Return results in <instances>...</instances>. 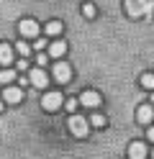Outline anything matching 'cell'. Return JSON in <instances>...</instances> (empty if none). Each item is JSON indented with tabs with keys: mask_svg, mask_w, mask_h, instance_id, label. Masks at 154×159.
Here are the masks:
<instances>
[{
	"mask_svg": "<svg viewBox=\"0 0 154 159\" xmlns=\"http://www.w3.org/2000/svg\"><path fill=\"white\" fill-rule=\"evenodd\" d=\"M77 105H80V100H75V98H69V100H67L64 105H62V108H67L69 113H75V108H77Z\"/></svg>",
	"mask_w": 154,
	"mask_h": 159,
	"instance_id": "d6986e66",
	"label": "cell"
},
{
	"mask_svg": "<svg viewBox=\"0 0 154 159\" xmlns=\"http://www.w3.org/2000/svg\"><path fill=\"white\" fill-rule=\"evenodd\" d=\"M141 87H147V90H154V75H141Z\"/></svg>",
	"mask_w": 154,
	"mask_h": 159,
	"instance_id": "2e32d148",
	"label": "cell"
},
{
	"mask_svg": "<svg viewBox=\"0 0 154 159\" xmlns=\"http://www.w3.org/2000/svg\"><path fill=\"white\" fill-rule=\"evenodd\" d=\"M87 123H90V126H95V128H105V116H100V113H92Z\"/></svg>",
	"mask_w": 154,
	"mask_h": 159,
	"instance_id": "5bb4252c",
	"label": "cell"
},
{
	"mask_svg": "<svg viewBox=\"0 0 154 159\" xmlns=\"http://www.w3.org/2000/svg\"><path fill=\"white\" fill-rule=\"evenodd\" d=\"M16 77H18L16 69H10V67L0 69V85H10V82H16Z\"/></svg>",
	"mask_w": 154,
	"mask_h": 159,
	"instance_id": "4fadbf2b",
	"label": "cell"
},
{
	"mask_svg": "<svg viewBox=\"0 0 154 159\" xmlns=\"http://www.w3.org/2000/svg\"><path fill=\"white\" fill-rule=\"evenodd\" d=\"M67 126H69V134H72V136H77V139H85V136H87V131H90V123H87L82 116H75V113L69 116Z\"/></svg>",
	"mask_w": 154,
	"mask_h": 159,
	"instance_id": "7a4b0ae2",
	"label": "cell"
},
{
	"mask_svg": "<svg viewBox=\"0 0 154 159\" xmlns=\"http://www.w3.org/2000/svg\"><path fill=\"white\" fill-rule=\"evenodd\" d=\"M36 64H39V67H46V64H49V54H39V57H36Z\"/></svg>",
	"mask_w": 154,
	"mask_h": 159,
	"instance_id": "7402d4cb",
	"label": "cell"
},
{
	"mask_svg": "<svg viewBox=\"0 0 154 159\" xmlns=\"http://www.w3.org/2000/svg\"><path fill=\"white\" fill-rule=\"evenodd\" d=\"M16 67H18V72H26V69H28V59H26V57H21L18 62H16Z\"/></svg>",
	"mask_w": 154,
	"mask_h": 159,
	"instance_id": "ffe728a7",
	"label": "cell"
},
{
	"mask_svg": "<svg viewBox=\"0 0 154 159\" xmlns=\"http://www.w3.org/2000/svg\"><path fill=\"white\" fill-rule=\"evenodd\" d=\"M16 52H18L21 57H28V54H31V46H28L26 41H18V44H16Z\"/></svg>",
	"mask_w": 154,
	"mask_h": 159,
	"instance_id": "ac0fdd59",
	"label": "cell"
},
{
	"mask_svg": "<svg viewBox=\"0 0 154 159\" xmlns=\"http://www.w3.org/2000/svg\"><path fill=\"white\" fill-rule=\"evenodd\" d=\"M3 108H5V103H3V98H0V113H3Z\"/></svg>",
	"mask_w": 154,
	"mask_h": 159,
	"instance_id": "cb8c5ba5",
	"label": "cell"
},
{
	"mask_svg": "<svg viewBox=\"0 0 154 159\" xmlns=\"http://www.w3.org/2000/svg\"><path fill=\"white\" fill-rule=\"evenodd\" d=\"M62 105H64V98H62V93H46L44 98H41V108H44L46 113H57L62 111Z\"/></svg>",
	"mask_w": 154,
	"mask_h": 159,
	"instance_id": "3957f363",
	"label": "cell"
},
{
	"mask_svg": "<svg viewBox=\"0 0 154 159\" xmlns=\"http://www.w3.org/2000/svg\"><path fill=\"white\" fill-rule=\"evenodd\" d=\"M69 77H72L69 64H64V62L54 64V80H59V82H69Z\"/></svg>",
	"mask_w": 154,
	"mask_h": 159,
	"instance_id": "30bf717a",
	"label": "cell"
},
{
	"mask_svg": "<svg viewBox=\"0 0 154 159\" xmlns=\"http://www.w3.org/2000/svg\"><path fill=\"white\" fill-rule=\"evenodd\" d=\"M59 34H62V23H59V21L46 23V36H59Z\"/></svg>",
	"mask_w": 154,
	"mask_h": 159,
	"instance_id": "9a60e30c",
	"label": "cell"
},
{
	"mask_svg": "<svg viewBox=\"0 0 154 159\" xmlns=\"http://www.w3.org/2000/svg\"><path fill=\"white\" fill-rule=\"evenodd\" d=\"M136 118H139V123H149L152 118H154V111H152V105H141L139 111H136Z\"/></svg>",
	"mask_w": 154,
	"mask_h": 159,
	"instance_id": "7c38bea8",
	"label": "cell"
},
{
	"mask_svg": "<svg viewBox=\"0 0 154 159\" xmlns=\"http://www.w3.org/2000/svg\"><path fill=\"white\" fill-rule=\"evenodd\" d=\"M152 103H154V90H152Z\"/></svg>",
	"mask_w": 154,
	"mask_h": 159,
	"instance_id": "d4e9b609",
	"label": "cell"
},
{
	"mask_svg": "<svg viewBox=\"0 0 154 159\" xmlns=\"http://www.w3.org/2000/svg\"><path fill=\"white\" fill-rule=\"evenodd\" d=\"M95 5H92V3H85V5H82V16H85V18H95Z\"/></svg>",
	"mask_w": 154,
	"mask_h": 159,
	"instance_id": "e0dca14e",
	"label": "cell"
},
{
	"mask_svg": "<svg viewBox=\"0 0 154 159\" xmlns=\"http://www.w3.org/2000/svg\"><path fill=\"white\" fill-rule=\"evenodd\" d=\"M123 3H126V13L131 18H139L144 13H152V8H154L152 0H123Z\"/></svg>",
	"mask_w": 154,
	"mask_h": 159,
	"instance_id": "6da1fadb",
	"label": "cell"
},
{
	"mask_svg": "<svg viewBox=\"0 0 154 159\" xmlns=\"http://www.w3.org/2000/svg\"><path fill=\"white\" fill-rule=\"evenodd\" d=\"M67 54V44L62 41V39H54V41L49 44V57L51 59H59V57H64Z\"/></svg>",
	"mask_w": 154,
	"mask_h": 159,
	"instance_id": "9c48e42d",
	"label": "cell"
},
{
	"mask_svg": "<svg viewBox=\"0 0 154 159\" xmlns=\"http://www.w3.org/2000/svg\"><path fill=\"white\" fill-rule=\"evenodd\" d=\"M49 41H46V39H34V49H36V52H41V49H44Z\"/></svg>",
	"mask_w": 154,
	"mask_h": 159,
	"instance_id": "44dd1931",
	"label": "cell"
},
{
	"mask_svg": "<svg viewBox=\"0 0 154 159\" xmlns=\"http://www.w3.org/2000/svg\"><path fill=\"white\" fill-rule=\"evenodd\" d=\"M152 159H154V152H152Z\"/></svg>",
	"mask_w": 154,
	"mask_h": 159,
	"instance_id": "484cf974",
	"label": "cell"
},
{
	"mask_svg": "<svg viewBox=\"0 0 154 159\" xmlns=\"http://www.w3.org/2000/svg\"><path fill=\"white\" fill-rule=\"evenodd\" d=\"M147 139H149V141L154 144V128H149V131H147Z\"/></svg>",
	"mask_w": 154,
	"mask_h": 159,
	"instance_id": "603a6c76",
	"label": "cell"
},
{
	"mask_svg": "<svg viewBox=\"0 0 154 159\" xmlns=\"http://www.w3.org/2000/svg\"><path fill=\"white\" fill-rule=\"evenodd\" d=\"M28 85L39 87V90H44L49 85V75L44 72V67H36V69H28Z\"/></svg>",
	"mask_w": 154,
	"mask_h": 159,
	"instance_id": "277c9868",
	"label": "cell"
},
{
	"mask_svg": "<svg viewBox=\"0 0 154 159\" xmlns=\"http://www.w3.org/2000/svg\"><path fill=\"white\" fill-rule=\"evenodd\" d=\"M128 159H147V144L144 141H131L128 144Z\"/></svg>",
	"mask_w": 154,
	"mask_h": 159,
	"instance_id": "ba28073f",
	"label": "cell"
},
{
	"mask_svg": "<svg viewBox=\"0 0 154 159\" xmlns=\"http://www.w3.org/2000/svg\"><path fill=\"white\" fill-rule=\"evenodd\" d=\"M103 103V98H100V93H95V90H85L80 95V105H85V108H92V111H95V108Z\"/></svg>",
	"mask_w": 154,
	"mask_h": 159,
	"instance_id": "52a82bcc",
	"label": "cell"
},
{
	"mask_svg": "<svg viewBox=\"0 0 154 159\" xmlns=\"http://www.w3.org/2000/svg\"><path fill=\"white\" fill-rule=\"evenodd\" d=\"M0 64H13V46L10 44H0Z\"/></svg>",
	"mask_w": 154,
	"mask_h": 159,
	"instance_id": "8fae6325",
	"label": "cell"
},
{
	"mask_svg": "<svg viewBox=\"0 0 154 159\" xmlns=\"http://www.w3.org/2000/svg\"><path fill=\"white\" fill-rule=\"evenodd\" d=\"M21 100H23V90L16 85H8L5 90H3V103L5 105H18Z\"/></svg>",
	"mask_w": 154,
	"mask_h": 159,
	"instance_id": "8992f818",
	"label": "cell"
},
{
	"mask_svg": "<svg viewBox=\"0 0 154 159\" xmlns=\"http://www.w3.org/2000/svg\"><path fill=\"white\" fill-rule=\"evenodd\" d=\"M18 31L23 39H36L39 36V23L34 21V18H23V21L18 23Z\"/></svg>",
	"mask_w": 154,
	"mask_h": 159,
	"instance_id": "5b68a950",
	"label": "cell"
}]
</instances>
